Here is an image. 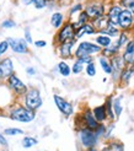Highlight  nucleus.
I'll use <instances>...</instances> for the list:
<instances>
[{"label": "nucleus", "instance_id": "obj_17", "mask_svg": "<svg viewBox=\"0 0 134 151\" xmlns=\"http://www.w3.org/2000/svg\"><path fill=\"white\" fill-rule=\"evenodd\" d=\"M110 25H111V22H110L108 17H107V15H105V16H102V17L96 19V20H94V27L97 28L100 32L103 31V29H106Z\"/></svg>", "mask_w": 134, "mask_h": 151}, {"label": "nucleus", "instance_id": "obj_18", "mask_svg": "<svg viewBox=\"0 0 134 151\" xmlns=\"http://www.w3.org/2000/svg\"><path fill=\"white\" fill-rule=\"evenodd\" d=\"M92 113H94V116H95V118L97 119V122L100 123V122H103L108 116H107V111H106V106L103 104V106H99V107H96V108H94V111H92Z\"/></svg>", "mask_w": 134, "mask_h": 151}, {"label": "nucleus", "instance_id": "obj_27", "mask_svg": "<svg viewBox=\"0 0 134 151\" xmlns=\"http://www.w3.org/2000/svg\"><path fill=\"white\" fill-rule=\"evenodd\" d=\"M120 4L122 7H124V9H127L134 14V0H121Z\"/></svg>", "mask_w": 134, "mask_h": 151}, {"label": "nucleus", "instance_id": "obj_28", "mask_svg": "<svg viewBox=\"0 0 134 151\" xmlns=\"http://www.w3.org/2000/svg\"><path fill=\"white\" fill-rule=\"evenodd\" d=\"M37 144V140L35 138H25L22 140V146L24 147H31Z\"/></svg>", "mask_w": 134, "mask_h": 151}, {"label": "nucleus", "instance_id": "obj_38", "mask_svg": "<svg viewBox=\"0 0 134 151\" xmlns=\"http://www.w3.org/2000/svg\"><path fill=\"white\" fill-rule=\"evenodd\" d=\"M7 46H9V42H6V41H4V42L0 43V55L4 54V53L6 52Z\"/></svg>", "mask_w": 134, "mask_h": 151}, {"label": "nucleus", "instance_id": "obj_45", "mask_svg": "<svg viewBox=\"0 0 134 151\" xmlns=\"http://www.w3.org/2000/svg\"><path fill=\"white\" fill-rule=\"evenodd\" d=\"M22 1H24V4H25V5H30L31 3H33L35 0H22Z\"/></svg>", "mask_w": 134, "mask_h": 151}, {"label": "nucleus", "instance_id": "obj_24", "mask_svg": "<svg viewBox=\"0 0 134 151\" xmlns=\"http://www.w3.org/2000/svg\"><path fill=\"white\" fill-rule=\"evenodd\" d=\"M102 151H123V145L120 142H111Z\"/></svg>", "mask_w": 134, "mask_h": 151}, {"label": "nucleus", "instance_id": "obj_13", "mask_svg": "<svg viewBox=\"0 0 134 151\" xmlns=\"http://www.w3.org/2000/svg\"><path fill=\"white\" fill-rule=\"evenodd\" d=\"M9 84L10 86L16 91L17 93H25L26 92V86L24 85V82H22L16 75H10L9 76Z\"/></svg>", "mask_w": 134, "mask_h": 151}, {"label": "nucleus", "instance_id": "obj_15", "mask_svg": "<svg viewBox=\"0 0 134 151\" xmlns=\"http://www.w3.org/2000/svg\"><path fill=\"white\" fill-rule=\"evenodd\" d=\"M12 73V62L11 59H4L0 62V76H10Z\"/></svg>", "mask_w": 134, "mask_h": 151}, {"label": "nucleus", "instance_id": "obj_35", "mask_svg": "<svg viewBox=\"0 0 134 151\" xmlns=\"http://www.w3.org/2000/svg\"><path fill=\"white\" fill-rule=\"evenodd\" d=\"M4 133L6 135H16V134H22L24 132L21 129H17V128H9V129H6Z\"/></svg>", "mask_w": 134, "mask_h": 151}, {"label": "nucleus", "instance_id": "obj_22", "mask_svg": "<svg viewBox=\"0 0 134 151\" xmlns=\"http://www.w3.org/2000/svg\"><path fill=\"white\" fill-rule=\"evenodd\" d=\"M100 65L106 74H108V75L112 74V65H111V63L107 60L106 57H100Z\"/></svg>", "mask_w": 134, "mask_h": 151}, {"label": "nucleus", "instance_id": "obj_33", "mask_svg": "<svg viewBox=\"0 0 134 151\" xmlns=\"http://www.w3.org/2000/svg\"><path fill=\"white\" fill-rule=\"evenodd\" d=\"M86 73H87L89 76H95V75H96V68H95V64H94V63L87 64V66H86Z\"/></svg>", "mask_w": 134, "mask_h": 151}, {"label": "nucleus", "instance_id": "obj_25", "mask_svg": "<svg viewBox=\"0 0 134 151\" xmlns=\"http://www.w3.org/2000/svg\"><path fill=\"white\" fill-rule=\"evenodd\" d=\"M132 75H133V70L132 69H125L122 71L121 74V81L124 82V84H127V82H129V79L132 78Z\"/></svg>", "mask_w": 134, "mask_h": 151}, {"label": "nucleus", "instance_id": "obj_31", "mask_svg": "<svg viewBox=\"0 0 134 151\" xmlns=\"http://www.w3.org/2000/svg\"><path fill=\"white\" fill-rule=\"evenodd\" d=\"M89 20H90V17L87 16V14H86L85 11H84V12H80V15H79V24H80L81 26L86 25Z\"/></svg>", "mask_w": 134, "mask_h": 151}, {"label": "nucleus", "instance_id": "obj_34", "mask_svg": "<svg viewBox=\"0 0 134 151\" xmlns=\"http://www.w3.org/2000/svg\"><path fill=\"white\" fill-rule=\"evenodd\" d=\"M84 27V31H85V35H94L96 32V28L94 27V25H90V24H86L83 26Z\"/></svg>", "mask_w": 134, "mask_h": 151}, {"label": "nucleus", "instance_id": "obj_44", "mask_svg": "<svg viewBox=\"0 0 134 151\" xmlns=\"http://www.w3.org/2000/svg\"><path fill=\"white\" fill-rule=\"evenodd\" d=\"M27 74H30V75H35L36 73H35V69H33V68H27Z\"/></svg>", "mask_w": 134, "mask_h": 151}, {"label": "nucleus", "instance_id": "obj_8", "mask_svg": "<svg viewBox=\"0 0 134 151\" xmlns=\"http://www.w3.org/2000/svg\"><path fill=\"white\" fill-rule=\"evenodd\" d=\"M54 102H55V104H57L58 109L61 111L64 116H71V114H73L74 108H73L71 103H69L68 101H65L63 97L55 95V96H54Z\"/></svg>", "mask_w": 134, "mask_h": 151}, {"label": "nucleus", "instance_id": "obj_11", "mask_svg": "<svg viewBox=\"0 0 134 151\" xmlns=\"http://www.w3.org/2000/svg\"><path fill=\"white\" fill-rule=\"evenodd\" d=\"M83 118H84V122L86 124V128H89V129L96 130L100 127V123L97 122V119L95 118L94 113L91 111H86L84 114H83Z\"/></svg>", "mask_w": 134, "mask_h": 151}, {"label": "nucleus", "instance_id": "obj_3", "mask_svg": "<svg viewBox=\"0 0 134 151\" xmlns=\"http://www.w3.org/2000/svg\"><path fill=\"white\" fill-rule=\"evenodd\" d=\"M42 104V99H41V95L40 91L36 88H32L27 91L26 93V106L28 109L35 111L37 108H40Z\"/></svg>", "mask_w": 134, "mask_h": 151}, {"label": "nucleus", "instance_id": "obj_29", "mask_svg": "<svg viewBox=\"0 0 134 151\" xmlns=\"http://www.w3.org/2000/svg\"><path fill=\"white\" fill-rule=\"evenodd\" d=\"M106 111H107V116L111 118V119H115V114H113V109H112V102H111V99L107 100L106 102Z\"/></svg>", "mask_w": 134, "mask_h": 151}, {"label": "nucleus", "instance_id": "obj_32", "mask_svg": "<svg viewBox=\"0 0 134 151\" xmlns=\"http://www.w3.org/2000/svg\"><path fill=\"white\" fill-rule=\"evenodd\" d=\"M129 41H128V36H127V33H121V36H120V40H118V42H117V46L118 47H122L123 44H125V43H128Z\"/></svg>", "mask_w": 134, "mask_h": 151}, {"label": "nucleus", "instance_id": "obj_9", "mask_svg": "<svg viewBox=\"0 0 134 151\" xmlns=\"http://www.w3.org/2000/svg\"><path fill=\"white\" fill-rule=\"evenodd\" d=\"M122 57H123V60L125 64L134 65V40H132L127 43Z\"/></svg>", "mask_w": 134, "mask_h": 151}, {"label": "nucleus", "instance_id": "obj_41", "mask_svg": "<svg viewBox=\"0 0 134 151\" xmlns=\"http://www.w3.org/2000/svg\"><path fill=\"white\" fill-rule=\"evenodd\" d=\"M46 41H37V42H35V46L36 47H46Z\"/></svg>", "mask_w": 134, "mask_h": 151}, {"label": "nucleus", "instance_id": "obj_19", "mask_svg": "<svg viewBox=\"0 0 134 151\" xmlns=\"http://www.w3.org/2000/svg\"><path fill=\"white\" fill-rule=\"evenodd\" d=\"M63 20H64L63 14L54 12L53 15H52V17H50V24H52V26H53V27L59 28V27L62 26V24H63Z\"/></svg>", "mask_w": 134, "mask_h": 151}, {"label": "nucleus", "instance_id": "obj_46", "mask_svg": "<svg viewBox=\"0 0 134 151\" xmlns=\"http://www.w3.org/2000/svg\"><path fill=\"white\" fill-rule=\"evenodd\" d=\"M87 151H97V150H95V149H94V147H91V149H89V150H87Z\"/></svg>", "mask_w": 134, "mask_h": 151}, {"label": "nucleus", "instance_id": "obj_6", "mask_svg": "<svg viewBox=\"0 0 134 151\" xmlns=\"http://www.w3.org/2000/svg\"><path fill=\"white\" fill-rule=\"evenodd\" d=\"M85 12L91 20H96L99 17L105 16V6L101 3H90L86 5Z\"/></svg>", "mask_w": 134, "mask_h": 151}, {"label": "nucleus", "instance_id": "obj_10", "mask_svg": "<svg viewBox=\"0 0 134 151\" xmlns=\"http://www.w3.org/2000/svg\"><path fill=\"white\" fill-rule=\"evenodd\" d=\"M123 10V7L121 5H113L112 7L110 9L108 14H107V17L111 22V25L113 26H118V21H120V15Z\"/></svg>", "mask_w": 134, "mask_h": 151}, {"label": "nucleus", "instance_id": "obj_21", "mask_svg": "<svg viewBox=\"0 0 134 151\" xmlns=\"http://www.w3.org/2000/svg\"><path fill=\"white\" fill-rule=\"evenodd\" d=\"M100 33L102 35H107L108 37H117L118 35H120V29L117 28V26H113V25H110L106 29H103V31H101Z\"/></svg>", "mask_w": 134, "mask_h": 151}, {"label": "nucleus", "instance_id": "obj_1", "mask_svg": "<svg viewBox=\"0 0 134 151\" xmlns=\"http://www.w3.org/2000/svg\"><path fill=\"white\" fill-rule=\"evenodd\" d=\"M101 50L102 48L99 44H94L91 42H81L75 52V57L79 59L81 57H89L91 54H95V53H100Z\"/></svg>", "mask_w": 134, "mask_h": 151}, {"label": "nucleus", "instance_id": "obj_12", "mask_svg": "<svg viewBox=\"0 0 134 151\" xmlns=\"http://www.w3.org/2000/svg\"><path fill=\"white\" fill-rule=\"evenodd\" d=\"M9 43L14 52L16 53H27V43L25 40L20 38H11L9 40Z\"/></svg>", "mask_w": 134, "mask_h": 151}, {"label": "nucleus", "instance_id": "obj_20", "mask_svg": "<svg viewBox=\"0 0 134 151\" xmlns=\"http://www.w3.org/2000/svg\"><path fill=\"white\" fill-rule=\"evenodd\" d=\"M96 42H97V44L102 48H107V47H110L111 44H112V42H111V37H108V36H105V35H101V36H99L97 38H96Z\"/></svg>", "mask_w": 134, "mask_h": 151}, {"label": "nucleus", "instance_id": "obj_42", "mask_svg": "<svg viewBox=\"0 0 134 151\" xmlns=\"http://www.w3.org/2000/svg\"><path fill=\"white\" fill-rule=\"evenodd\" d=\"M0 144H1V145H4V146H6V145H7V142H6L5 138L3 137V135H1V134H0Z\"/></svg>", "mask_w": 134, "mask_h": 151}, {"label": "nucleus", "instance_id": "obj_30", "mask_svg": "<svg viewBox=\"0 0 134 151\" xmlns=\"http://www.w3.org/2000/svg\"><path fill=\"white\" fill-rule=\"evenodd\" d=\"M83 69H84V64L79 63L78 60H76V62L73 64V69H71V70H73L74 74H80L81 71H83Z\"/></svg>", "mask_w": 134, "mask_h": 151}, {"label": "nucleus", "instance_id": "obj_36", "mask_svg": "<svg viewBox=\"0 0 134 151\" xmlns=\"http://www.w3.org/2000/svg\"><path fill=\"white\" fill-rule=\"evenodd\" d=\"M78 62L81 63V64H90V63H92V58H91V55H89V57H81V58L78 59Z\"/></svg>", "mask_w": 134, "mask_h": 151}, {"label": "nucleus", "instance_id": "obj_2", "mask_svg": "<svg viewBox=\"0 0 134 151\" xmlns=\"http://www.w3.org/2000/svg\"><path fill=\"white\" fill-rule=\"evenodd\" d=\"M79 135H80V140H81V144H83L85 147H89L91 149L96 145L97 142V138L99 135L96 134L95 130H91L89 128H84L79 132Z\"/></svg>", "mask_w": 134, "mask_h": 151}, {"label": "nucleus", "instance_id": "obj_16", "mask_svg": "<svg viewBox=\"0 0 134 151\" xmlns=\"http://www.w3.org/2000/svg\"><path fill=\"white\" fill-rule=\"evenodd\" d=\"M74 43H75V40L68 41V42L61 44V47H59V54H61V57H63V58H69V57L71 55V48H73V46H74Z\"/></svg>", "mask_w": 134, "mask_h": 151}, {"label": "nucleus", "instance_id": "obj_14", "mask_svg": "<svg viewBox=\"0 0 134 151\" xmlns=\"http://www.w3.org/2000/svg\"><path fill=\"white\" fill-rule=\"evenodd\" d=\"M123 64H124V60H123V57H120V55H115L112 59H111V65H112V73H116V74H121L123 71Z\"/></svg>", "mask_w": 134, "mask_h": 151}, {"label": "nucleus", "instance_id": "obj_40", "mask_svg": "<svg viewBox=\"0 0 134 151\" xmlns=\"http://www.w3.org/2000/svg\"><path fill=\"white\" fill-rule=\"evenodd\" d=\"M81 9H83V5H81V4H76V5H74L71 9H70V14H75L76 11H80Z\"/></svg>", "mask_w": 134, "mask_h": 151}, {"label": "nucleus", "instance_id": "obj_26", "mask_svg": "<svg viewBox=\"0 0 134 151\" xmlns=\"http://www.w3.org/2000/svg\"><path fill=\"white\" fill-rule=\"evenodd\" d=\"M113 112L116 117H120L122 113V104H121V97H118L117 100L113 101Z\"/></svg>", "mask_w": 134, "mask_h": 151}, {"label": "nucleus", "instance_id": "obj_23", "mask_svg": "<svg viewBox=\"0 0 134 151\" xmlns=\"http://www.w3.org/2000/svg\"><path fill=\"white\" fill-rule=\"evenodd\" d=\"M58 70H59V73H61V75H63V76H69L70 75V66L65 62H61L58 64Z\"/></svg>", "mask_w": 134, "mask_h": 151}, {"label": "nucleus", "instance_id": "obj_37", "mask_svg": "<svg viewBox=\"0 0 134 151\" xmlns=\"http://www.w3.org/2000/svg\"><path fill=\"white\" fill-rule=\"evenodd\" d=\"M33 4H35V6L37 7V9H43L47 3H46V0H35Z\"/></svg>", "mask_w": 134, "mask_h": 151}, {"label": "nucleus", "instance_id": "obj_4", "mask_svg": "<svg viewBox=\"0 0 134 151\" xmlns=\"http://www.w3.org/2000/svg\"><path fill=\"white\" fill-rule=\"evenodd\" d=\"M75 28H74L73 24H65L62 29L59 31L58 33V37H57V41L58 43H65V42H68V41H73V40H75Z\"/></svg>", "mask_w": 134, "mask_h": 151}, {"label": "nucleus", "instance_id": "obj_7", "mask_svg": "<svg viewBox=\"0 0 134 151\" xmlns=\"http://www.w3.org/2000/svg\"><path fill=\"white\" fill-rule=\"evenodd\" d=\"M134 25V14L127 9H123L120 15V21H118V26L123 29H128Z\"/></svg>", "mask_w": 134, "mask_h": 151}, {"label": "nucleus", "instance_id": "obj_39", "mask_svg": "<svg viewBox=\"0 0 134 151\" xmlns=\"http://www.w3.org/2000/svg\"><path fill=\"white\" fill-rule=\"evenodd\" d=\"M1 26L4 28H10V27H14L15 26V22L14 21H10V20H6V21H4L3 24H1Z\"/></svg>", "mask_w": 134, "mask_h": 151}, {"label": "nucleus", "instance_id": "obj_5", "mask_svg": "<svg viewBox=\"0 0 134 151\" xmlns=\"http://www.w3.org/2000/svg\"><path fill=\"white\" fill-rule=\"evenodd\" d=\"M10 117L15 120H19V122H22V123H28V122H31V120L35 118V113L31 111V109H28V108H17V109H15L11 112V114Z\"/></svg>", "mask_w": 134, "mask_h": 151}, {"label": "nucleus", "instance_id": "obj_43", "mask_svg": "<svg viewBox=\"0 0 134 151\" xmlns=\"http://www.w3.org/2000/svg\"><path fill=\"white\" fill-rule=\"evenodd\" d=\"M25 37H26V41H27L28 43H32V37H31V35H30L28 32L25 33Z\"/></svg>", "mask_w": 134, "mask_h": 151}]
</instances>
